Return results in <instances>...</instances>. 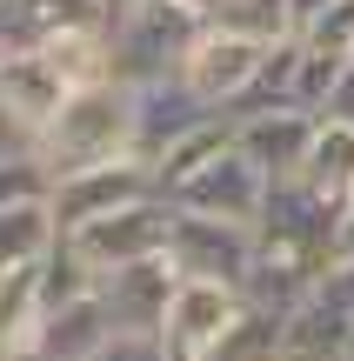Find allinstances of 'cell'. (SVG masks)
<instances>
[{"label": "cell", "instance_id": "30bf717a", "mask_svg": "<svg viewBox=\"0 0 354 361\" xmlns=\"http://www.w3.org/2000/svg\"><path fill=\"white\" fill-rule=\"evenodd\" d=\"M174 288H181L174 255H141V261H120V268L101 274V301L114 314V328H167Z\"/></svg>", "mask_w": 354, "mask_h": 361}, {"label": "cell", "instance_id": "e0dca14e", "mask_svg": "<svg viewBox=\"0 0 354 361\" xmlns=\"http://www.w3.org/2000/svg\"><path fill=\"white\" fill-rule=\"evenodd\" d=\"M301 174L315 180V188H328L341 207H354V121H321Z\"/></svg>", "mask_w": 354, "mask_h": 361}, {"label": "cell", "instance_id": "4316f807", "mask_svg": "<svg viewBox=\"0 0 354 361\" xmlns=\"http://www.w3.org/2000/svg\"><path fill=\"white\" fill-rule=\"evenodd\" d=\"M127 7H141V0H101V13H107V27H114V20H120V13H127Z\"/></svg>", "mask_w": 354, "mask_h": 361}, {"label": "cell", "instance_id": "52a82bcc", "mask_svg": "<svg viewBox=\"0 0 354 361\" xmlns=\"http://www.w3.org/2000/svg\"><path fill=\"white\" fill-rule=\"evenodd\" d=\"M167 234H174V201H167V194H147V201H127V207H114V214L74 228L67 241L107 274V268H120V261L167 255Z\"/></svg>", "mask_w": 354, "mask_h": 361}, {"label": "cell", "instance_id": "d4e9b609", "mask_svg": "<svg viewBox=\"0 0 354 361\" xmlns=\"http://www.w3.org/2000/svg\"><path fill=\"white\" fill-rule=\"evenodd\" d=\"M27 147H34V134H27L20 121L7 114V101H0V154H27Z\"/></svg>", "mask_w": 354, "mask_h": 361}, {"label": "cell", "instance_id": "d6986e66", "mask_svg": "<svg viewBox=\"0 0 354 361\" xmlns=\"http://www.w3.org/2000/svg\"><path fill=\"white\" fill-rule=\"evenodd\" d=\"M208 20L214 27H234V34H248V40H288L294 34L288 0H214Z\"/></svg>", "mask_w": 354, "mask_h": 361}, {"label": "cell", "instance_id": "7a4b0ae2", "mask_svg": "<svg viewBox=\"0 0 354 361\" xmlns=\"http://www.w3.org/2000/svg\"><path fill=\"white\" fill-rule=\"evenodd\" d=\"M201 27H208V0H141V7H127L107 27V40H114V80L141 87V80L174 74Z\"/></svg>", "mask_w": 354, "mask_h": 361}, {"label": "cell", "instance_id": "7402d4cb", "mask_svg": "<svg viewBox=\"0 0 354 361\" xmlns=\"http://www.w3.org/2000/svg\"><path fill=\"white\" fill-rule=\"evenodd\" d=\"M308 47H328V54H354V0H328L315 20L301 27Z\"/></svg>", "mask_w": 354, "mask_h": 361}, {"label": "cell", "instance_id": "7c38bea8", "mask_svg": "<svg viewBox=\"0 0 354 361\" xmlns=\"http://www.w3.org/2000/svg\"><path fill=\"white\" fill-rule=\"evenodd\" d=\"M315 128H321V114H308V107H294V101H288V107H254V114H234V141L267 168V180L308 168Z\"/></svg>", "mask_w": 354, "mask_h": 361}, {"label": "cell", "instance_id": "2e32d148", "mask_svg": "<svg viewBox=\"0 0 354 361\" xmlns=\"http://www.w3.org/2000/svg\"><path fill=\"white\" fill-rule=\"evenodd\" d=\"M53 241H61V221H53L47 194H40V201H7V207H0V268L40 261Z\"/></svg>", "mask_w": 354, "mask_h": 361}, {"label": "cell", "instance_id": "9a60e30c", "mask_svg": "<svg viewBox=\"0 0 354 361\" xmlns=\"http://www.w3.org/2000/svg\"><path fill=\"white\" fill-rule=\"evenodd\" d=\"M281 355H288V308L248 301V314L221 335V348L208 361H281Z\"/></svg>", "mask_w": 354, "mask_h": 361}, {"label": "cell", "instance_id": "484cf974", "mask_svg": "<svg viewBox=\"0 0 354 361\" xmlns=\"http://www.w3.org/2000/svg\"><path fill=\"white\" fill-rule=\"evenodd\" d=\"M321 7H328V0H288V13H294V34H301V27H308V20H315V13H321Z\"/></svg>", "mask_w": 354, "mask_h": 361}, {"label": "cell", "instance_id": "ffe728a7", "mask_svg": "<svg viewBox=\"0 0 354 361\" xmlns=\"http://www.w3.org/2000/svg\"><path fill=\"white\" fill-rule=\"evenodd\" d=\"M80 20H107L101 0H13L20 40H40V34H53V27H80Z\"/></svg>", "mask_w": 354, "mask_h": 361}, {"label": "cell", "instance_id": "44dd1931", "mask_svg": "<svg viewBox=\"0 0 354 361\" xmlns=\"http://www.w3.org/2000/svg\"><path fill=\"white\" fill-rule=\"evenodd\" d=\"M40 194H53V168L40 161V147L0 154V207L7 201H40Z\"/></svg>", "mask_w": 354, "mask_h": 361}, {"label": "cell", "instance_id": "8fae6325", "mask_svg": "<svg viewBox=\"0 0 354 361\" xmlns=\"http://www.w3.org/2000/svg\"><path fill=\"white\" fill-rule=\"evenodd\" d=\"M214 107L201 101L194 87H187L181 74H160V80H141V87H134V154L147 161V168H154L160 154H167L174 141H181L187 128H201V121H208Z\"/></svg>", "mask_w": 354, "mask_h": 361}, {"label": "cell", "instance_id": "f546056e", "mask_svg": "<svg viewBox=\"0 0 354 361\" xmlns=\"http://www.w3.org/2000/svg\"><path fill=\"white\" fill-rule=\"evenodd\" d=\"M341 361H354V355H341Z\"/></svg>", "mask_w": 354, "mask_h": 361}, {"label": "cell", "instance_id": "ac0fdd59", "mask_svg": "<svg viewBox=\"0 0 354 361\" xmlns=\"http://www.w3.org/2000/svg\"><path fill=\"white\" fill-rule=\"evenodd\" d=\"M227 141H234V121H227V114H208V121H201V128H187L181 141H174L167 154L154 161V174H160V194H167L174 180H187V174H194V168H201V161H208V154H221Z\"/></svg>", "mask_w": 354, "mask_h": 361}, {"label": "cell", "instance_id": "8992f818", "mask_svg": "<svg viewBox=\"0 0 354 361\" xmlns=\"http://www.w3.org/2000/svg\"><path fill=\"white\" fill-rule=\"evenodd\" d=\"M167 255H174V268H181V274L248 288V268H254V221H221V214H187V207H174Z\"/></svg>", "mask_w": 354, "mask_h": 361}, {"label": "cell", "instance_id": "5bb4252c", "mask_svg": "<svg viewBox=\"0 0 354 361\" xmlns=\"http://www.w3.org/2000/svg\"><path fill=\"white\" fill-rule=\"evenodd\" d=\"M40 328V261L0 268V355H20Z\"/></svg>", "mask_w": 354, "mask_h": 361}, {"label": "cell", "instance_id": "9c48e42d", "mask_svg": "<svg viewBox=\"0 0 354 361\" xmlns=\"http://www.w3.org/2000/svg\"><path fill=\"white\" fill-rule=\"evenodd\" d=\"M67 94H74V80L53 67V54L40 47V40H7V47H0V101H7V114L20 121L34 141L67 107Z\"/></svg>", "mask_w": 354, "mask_h": 361}, {"label": "cell", "instance_id": "6da1fadb", "mask_svg": "<svg viewBox=\"0 0 354 361\" xmlns=\"http://www.w3.org/2000/svg\"><path fill=\"white\" fill-rule=\"evenodd\" d=\"M40 161L53 174L74 168H101V161H127L134 154V87L127 80H94V87H74L67 107L47 121L40 134Z\"/></svg>", "mask_w": 354, "mask_h": 361}, {"label": "cell", "instance_id": "ba28073f", "mask_svg": "<svg viewBox=\"0 0 354 361\" xmlns=\"http://www.w3.org/2000/svg\"><path fill=\"white\" fill-rule=\"evenodd\" d=\"M261 54H267V40H248V34H234V27H214V20H208V27L194 34V47L181 54L174 74H181L187 87L214 107V114H227V107L241 101V87L254 80Z\"/></svg>", "mask_w": 354, "mask_h": 361}, {"label": "cell", "instance_id": "3957f363", "mask_svg": "<svg viewBox=\"0 0 354 361\" xmlns=\"http://www.w3.org/2000/svg\"><path fill=\"white\" fill-rule=\"evenodd\" d=\"M267 168L248 154L241 141H227L221 154H208L187 180H174L167 188V201L174 207H187V214H221V221H261V207H267Z\"/></svg>", "mask_w": 354, "mask_h": 361}, {"label": "cell", "instance_id": "f1b7e54d", "mask_svg": "<svg viewBox=\"0 0 354 361\" xmlns=\"http://www.w3.org/2000/svg\"><path fill=\"white\" fill-rule=\"evenodd\" d=\"M0 361H20V355H0Z\"/></svg>", "mask_w": 354, "mask_h": 361}, {"label": "cell", "instance_id": "4fadbf2b", "mask_svg": "<svg viewBox=\"0 0 354 361\" xmlns=\"http://www.w3.org/2000/svg\"><path fill=\"white\" fill-rule=\"evenodd\" d=\"M107 335H114V314H107L101 288H94V295L61 301V308L40 314V328H34V341H27V348H40V355H53V361H87Z\"/></svg>", "mask_w": 354, "mask_h": 361}, {"label": "cell", "instance_id": "cb8c5ba5", "mask_svg": "<svg viewBox=\"0 0 354 361\" xmlns=\"http://www.w3.org/2000/svg\"><path fill=\"white\" fill-rule=\"evenodd\" d=\"M321 121H354V54L341 61V74H334L328 101H321Z\"/></svg>", "mask_w": 354, "mask_h": 361}, {"label": "cell", "instance_id": "5b68a950", "mask_svg": "<svg viewBox=\"0 0 354 361\" xmlns=\"http://www.w3.org/2000/svg\"><path fill=\"white\" fill-rule=\"evenodd\" d=\"M248 314V288L234 281H201V274H181L174 288V308H167V361H208L221 348V335Z\"/></svg>", "mask_w": 354, "mask_h": 361}, {"label": "cell", "instance_id": "603a6c76", "mask_svg": "<svg viewBox=\"0 0 354 361\" xmlns=\"http://www.w3.org/2000/svg\"><path fill=\"white\" fill-rule=\"evenodd\" d=\"M87 361H167V335L160 328H114Z\"/></svg>", "mask_w": 354, "mask_h": 361}, {"label": "cell", "instance_id": "83f0119b", "mask_svg": "<svg viewBox=\"0 0 354 361\" xmlns=\"http://www.w3.org/2000/svg\"><path fill=\"white\" fill-rule=\"evenodd\" d=\"M281 361H308V355H281Z\"/></svg>", "mask_w": 354, "mask_h": 361}, {"label": "cell", "instance_id": "277c9868", "mask_svg": "<svg viewBox=\"0 0 354 361\" xmlns=\"http://www.w3.org/2000/svg\"><path fill=\"white\" fill-rule=\"evenodd\" d=\"M147 194H160V174L147 168L141 154H127V161H101V168L53 174L47 207H53V221H61V234H74V228L114 214V207H127V201H147Z\"/></svg>", "mask_w": 354, "mask_h": 361}]
</instances>
